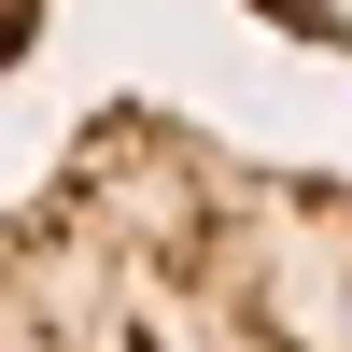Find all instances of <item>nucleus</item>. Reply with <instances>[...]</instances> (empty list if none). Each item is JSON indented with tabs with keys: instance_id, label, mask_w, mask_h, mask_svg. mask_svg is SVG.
I'll return each instance as SVG.
<instances>
[{
	"instance_id": "nucleus-1",
	"label": "nucleus",
	"mask_w": 352,
	"mask_h": 352,
	"mask_svg": "<svg viewBox=\"0 0 352 352\" xmlns=\"http://www.w3.org/2000/svg\"><path fill=\"white\" fill-rule=\"evenodd\" d=\"M0 352H352V169L99 99L0 197Z\"/></svg>"
},
{
	"instance_id": "nucleus-2",
	"label": "nucleus",
	"mask_w": 352,
	"mask_h": 352,
	"mask_svg": "<svg viewBox=\"0 0 352 352\" xmlns=\"http://www.w3.org/2000/svg\"><path fill=\"white\" fill-rule=\"evenodd\" d=\"M254 14H268V28H296V43H324V56L352 43V0H254Z\"/></svg>"
},
{
	"instance_id": "nucleus-3",
	"label": "nucleus",
	"mask_w": 352,
	"mask_h": 352,
	"mask_svg": "<svg viewBox=\"0 0 352 352\" xmlns=\"http://www.w3.org/2000/svg\"><path fill=\"white\" fill-rule=\"evenodd\" d=\"M43 14H56V0H0V71H14L28 43H43Z\"/></svg>"
}]
</instances>
